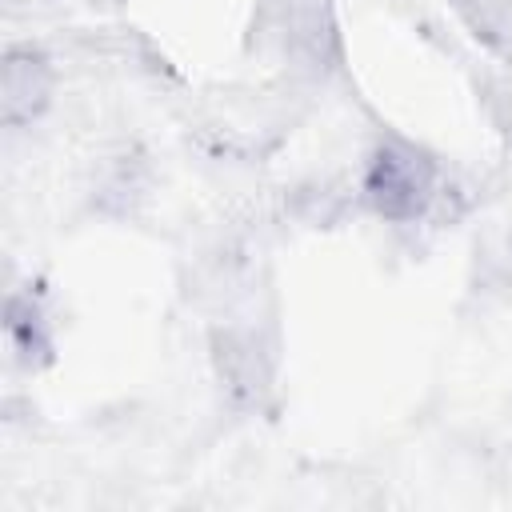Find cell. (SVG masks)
Returning <instances> with one entry per match:
<instances>
[{"label": "cell", "mask_w": 512, "mask_h": 512, "mask_svg": "<svg viewBox=\"0 0 512 512\" xmlns=\"http://www.w3.org/2000/svg\"><path fill=\"white\" fill-rule=\"evenodd\" d=\"M364 192L376 212H384L392 220H408V216L424 212L428 200L436 196V164L428 160L424 148H416L400 136H388V140H380V148L368 164Z\"/></svg>", "instance_id": "6da1fadb"}, {"label": "cell", "mask_w": 512, "mask_h": 512, "mask_svg": "<svg viewBox=\"0 0 512 512\" xmlns=\"http://www.w3.org/2000/svg\"><path fill=\"white\" fill-rule=\"evenodd\" d=\"M212 364L228 384V392L248 404H260V396L272 388V376H276L272 348L256 328H244V324H228L212 332Z\"/></svg>", "instance_id": "7a4b0ae2"}, {"label": "cell", "mask_w": 512, "mask_h": 512, "mask_svg": "<svg viewBox=\"0 0 512 512\" xmlns=\"http://www.w3.org/2000/svg\"><path fill=\"white\" fill-rule=\"evenodd\" d=\"M52 84H56V72L36 48H8L4 64H0V112H4V124L20 128V124L36 120L52 100Z\"/></svg>", "instance_id": "3957f363"}]
</instances>
